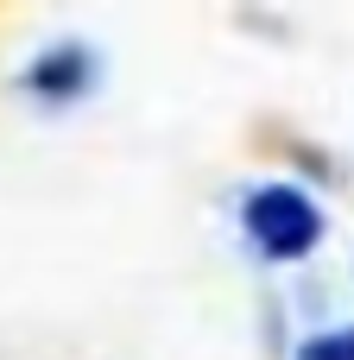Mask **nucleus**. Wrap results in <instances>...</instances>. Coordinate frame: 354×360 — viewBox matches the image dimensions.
<instances>
[{
	"mask_svg": "<svg viewBox=\"0 0 354 360\" xmlns=\"http://www.w3.org/2000/svg\"><path fill=\"white\" fill-rule=\"evenodd\" d=\"M241 228H247V240L272 259V266H298V259H310L317 247H323V202L304 190V184H285V177H272V184H253L247 196H241Z\"/></svg>",
	"mask_w": 354,
	"mask_h": 360,
	"instance_id": "1",
	"label": "nucleus"
},
{
	"mask_svg": "<svg viewBox=\"0 0 354 360\" xmlns=\"http://www.w3.org/2000/svg\"><path fill=\"white\" fill-rule=\"evenodd\" d=\"M95 82H101V57H95V44H82V38H57V44H44V51L19 70V89H25L32 101H44V108H70V101H82Z\"/></svg>",
	"mask_w": 354,
	"mask_h": 360,
	"instance_id": "2",
	"label": "nucleus"
},
{
	"mask_svg": "<svg viewBox=\"0 0 354 360\" xmlns=\"http://www.w3.org/2000/svg\"><path fill=\"white\" fill-rule=\"evenodd\" d=\"M298 360H354V323L304 335V342H298Z\"/></svg>",
	"mask_w": 354,
	"mask_h": 360,
	"instance_id": "3",
	"label": "nucleus"
}]
</instances>
